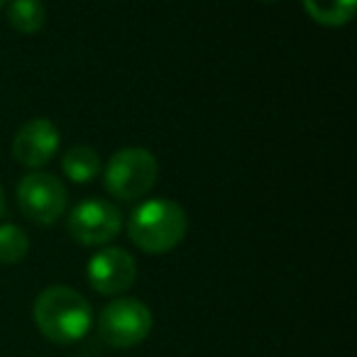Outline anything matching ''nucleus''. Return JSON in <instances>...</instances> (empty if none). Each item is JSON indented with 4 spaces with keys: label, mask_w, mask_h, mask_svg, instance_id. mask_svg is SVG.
<instances>
[{
    "label": "nucleus",
    "mask_w": 357,
    "mask_h": 357,
    "mask_svg": "<svg viewBox=\"0 0 357 357\" xmlns=\"http://www.w3.org/2000/svg\"><path fill=\"white\" fill-rule=\"evenodd\" d=\"M32 316L47 340L56 345H71L86 337L93 323L91 303L71 287H47L35 298Z\"/></svg>",
    "instance_id": "f257e3e1"
},
{
    "label": "nucleus",
    "mask_w": 357,
    "mask_h": 357,
    "mask_svg": "<svg viewBox=\"0 0 357 357\" xmlns=\"http://www.w3.org/2000/svg\"><path fill=\"white\" fill-rule=\"evenodd\" d=\"M184 208L169 199H149L130 213L128 235L142 252L164 255L186 238Z\"/></svg>",
    "instance_id": "f03ea898"
},
{
    "label": "nucleus",
    "mask_w": 357,
    "mask_h": 357,
    "mask_svg": "<svg viewBox=\"0 0 357 357\" xmlns=\"http://www.w3.org/2000/svg\"><path fill=\"white\" fill-rule=\"evenodd\" d=\"M159 164L144 147L118 149L108 159L103 172L105 189L118 201H137L147 196L157 184Z\"/></svg>",
    "instance_id": "7ed1b4c3"
},
{
    "label": "nucleus",
    "mask_w": 357,
    "mask_h": 357,
    "mask_svg": "<svg viewBox=\"0 0 357 357\" xmlns=\"http://www.w3.org/2000/svg\"><path fill=\"white\" fill-rule=\"evenodd\" d=\"M17 204L27 220L35 225H54L66 213V186L61 178L47 172L25 174L17 184Z\"/></svg>",
    "instance_id": "20e7f679"
},
{
    "label": "nucleus",
    "mask_w": 357,
    "mask_h": 357,
    "mask_svg": "<svg viewBox=\"0 0 357 357\" xmlns=\"http://www.w3.org/2000/svg\"><path fill=\"white\" fill-rule=\"evenodd\" d=\"M152 331V311L137 298L120 296L100 311L98 333L110 347H135Z\"/></svg>",
    "instance_id": "39448f33"
},
{
    "label": "nucleus",
    "mask_w": 357,
    "mask_h": 357,
    "mask_svg": "<svg viewBox=\"0 0 357 357\" xmlns=\"http://www.w3.org/2000/svg\"><path fill=\"white\" fill-rule=\"evenodd\" d=\"M123 228V215L113 204L103 199H86L66 218V230L79 245H105L118 238Z\"/></svg>",
    "instance_id": "423d86ee"
},
{
    "label": "nucleus",
    "mask_w": 357,
    "mask_h": 357,
    "mask_svg": "<svg viewBox=\"0 0 357 357\" xmlns=\"http://www.w3.org/2000/svg\"><path fill=\"white\" fill-rule=\"evenodd\" d=\"M86 277H89V284L98 294L118 296V294L128 291L135 284L137 262H135L132 255L125 252L123 248H105L89 259Z\"/></svg>",
    "instance_id": "0eeeda50"
},
{
    "label": "nucleus",
    "mask_w": 357,
    "mask_h": 357,
    "mask_svg": "<svg viewBox=\"0 0 357 357\" xmlns=\"http://www.w3.org/2000/svg\"><path fill=\"white\" fill-rule=\"evenodd\" d=\"M56 152H59V130L47 118L27 120L13 139V157L22 167H30L35 172L52 162Z\"/></svg>",
    "instance_id": "6e6552de"
},
{
    "label": "nucleus",
    "mask_w": 357,
    "mask_h": 357,
    "mask_svg": "<svg viewBox=\"0 0 357 357\" xmlns=\"http://www.w3.org/2000/svg\"><path fill=\"white\" fill-rule=\"evenodd\" d=\"M61 169L74 184H91L100 174V157L93 147L76 144L69 147L61 157Z\"/></svg>",
    "instance_id": "1a4fd4ad"
},
{
    "label": "nucleus",
    "mask_w": 357,
    "mask_h": 357,
    "mask_svg": "<svg viewBox=\"0 0 357 357\" xmlns=\"http://www.w3.org/2000/svg\"><path fill=\"white\" fill-rule=\"evenodd\" d=\"M8 22L17 35H37L47 22V8L42 0H10Z\"/></svg>",
    "instance_id": "9d476101"
},
{
    "label": "nucleus",
    "mask_w": 357,
    "mask_h": 357,
    "mask_svg": "<svg viewBox=\"0 0 357 357\" xmlns=\"http://www.w3.org/2000/svg\"><path fill=\"white\" fill-rule=\"evenodd\" d=\"M308 17L318 25L342 27L352 20L357 0H301Z\"/></svg>",
    "instance_id": "9b49d317"
},
{
    "label": "nucleus",
    "mask_w": 357,
    "mask_h": 357,
    "mask_svg": "<svg viewBox=\"0 0 357 357\" xmlns=\"http://www.w3.org/2000/svg\"><path fill=\"white\" fill-rule=\"evenodd\" d=\"M30 252V238L15 223L0 225V264H17Z\"/></svg>",
    "instance_id": "f8f14e48"
},
{
    "label": "nucleus",
    "mask_w": 357,
    "mask_h": 357,
    "mask_svg": "<svg viewBox=\"0 0 357 357\" xmlns=\"http://www.w3.org/2000/svg\"><path fill=\"white\" fill-rule=\"evenodd\" d=\"M3 213H6V191L0 186V218H3Z\"/></svg>",
    "instance_id": "ddd939ff"
},
{
    "label": "nucleus",
    "mask_w": 357,
    "mask_h": 357,
    "mask_svg": "<svg viewBox=\"0 0 357 357\" xmlns=\"http://www.w3.org/2000/svg\"><path fill=\"white\" fill-rule=\"evenodd\" d=\"M8 3H10V0H0V10H3V8H6Z\"/></svg>",
    "instance_id": "4468645a"
},
{
    "label": "nucleus",
    "mask_w": 357,
    "mask_h": 357,
    "mask_svg": "<svg viewBox=\"0 0 357 357\" xmlns=\"http://www.w3.org/2000/svg\"><path fill=\"white\" fill-rule=\"evenodd\" d=\"M262 3H277V0H262Z\"/></svg>",
    "instance_id": "2eb2a0df"
}]
</instances>
